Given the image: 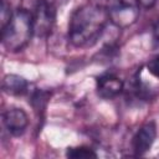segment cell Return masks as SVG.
<instances>
[{"instance_id": "cell-6", "label": "cell", "mask_w": 159, "mask_h": 159, "mask_svg": "<svg viewBox=\"0 0 159 159\" xmlns=\"http://www.w3.org/2000/svg\"><path fill=\"white\" fill-rule=\"evenodd\" d=\"M157 137V125L154 122H147L143 124L133 137L132 149L134 155H144L153 145Z\"/></svg>"}, {"instance_id": "cell-12", "label": "cell", "mask_w": 159, "mask_h": 159, "mask_svg": "<svg viewBox=\"0 0 159 159\" xmlns=\"http://www.w3.org/2000/svg\"><path fill=\"white\" fill-rule=\"evenodd\" d=\"M153 36L157 41H159V19L155 21V24L153 26Z\"/></svg>"}, {"instance_id": "cell-9", "label": "cell", "mask_w": 159, "mask_h": 159, "mask_svg": "<svg viewBox=\"0 0 159 159\" xmlns=\"http://www.w3.org/2000/svg\"><path fill=\"white\" fill-rule=\"evenodd\" d=\"M14 11H11V6L6 0H1V27L7 24Z\"/></svg>"}, {"instance_id": "cell-5", "label": "cell", "mask_w": 159, "mask_h": 159, "mask_svg": "<svg viewBox=\"0 0 159 159\" xmlns=\"http://www.w3.org/2000/svg\"><path fill=\"white\" fill-rule=\"evenodd\" d=\"M4 128L12 137H20L29 125V117L21 108H9L2 113Z\"/></svg>"}, {"instance_id": "cell-3", "label": "cell", "mask_w": 159, "mask_h": 159, "mask_svg": "<svg viewBox=\"0 0 159 159\" xmlns=\"http://www.w3.org/2000/svg\"><path fill=\"white\" fill-rule=\"evenodd\" d=\"M103 5L109 21L119 29L129 27L138 20L140 11L138 0H104Z\"/></svg>"}, {"instance_id": "cell-7", "label": "cell", "mask_w": 159, "mask_h": 159, "mask_svg": "<svg viewBox=\"0 0 159 159\" xmlns=\"http://www.w3.org/2000/svg\"><path fill=\"white\" fill-rule=\"evenodd\" d=\"M29 89V82L19 75H6L2 80V91L11 96H22Z\"/></svg>"}, {"instance_id": "cell-1", "label": "cell", "mask_w": 159, "mask_h": 159, "mask_svg": "<svg viewBox=\"0 0 159 159\" xmlns=\"http://www.w3.org/2000/svg\"><path fill=\"white\" fill-rule=\"evenodd\" d=\"M109 21L102 4H84L73 11L68 24V40L76 47H91L102 36Z\"/></svg>"}, {"instance_id": "cell-11", "label": "cell", "mask_w": 159, "mask_h": 159, "mask_svg": "<svg viewBox=\"0 0 159 159\" xmlns=\"http://www.w3.org/2000/svg\"><path fill=\"white\" fill-rule=\"evenodd\" d=\"M138 2H139L140 6H143L145 9H150V7H153L155 5L157 0H138Z\"/></svg>"}, {"instance_id": "cell-2", "label": "cell", "mask_w": 159, "mask_h": 159, "mask_svg": "<svg viewBox=\"0 0 159 159\" xmlns=\"http://www.w3.org/2000/svg\"><path fill=\"white\" fill-rule=\"evenodd\" d=\"M32 35V15L24 7L15 10L7 24L1 27V42L9 52L21 51L27 46Z\"/></svg>"}, {"instance_id": "cell-10", "label": "cell", "mask_w": 159, "mask_h": 159, "mask_svg": "<svg viewBox=\"0 0 159 159\" xmlns=\"http://www.w3.org/2000/svg\"><path fill=\"white\" fill-rule=\"evenodd\" d=\"M147 70H148V72H149L152 76H154L155 78L159 80V55L152 57V58L148 61V63H147Z\"/></svg>"}, {"instance_id": "cell-4", "label": "cell", "mask_w": 159, "mask_h": 159, "mask_svg": "<svg viewBox=\"0 0 159 159\" xmlns=\"http://www.w3.org/2000/svg\"><path fill=\"white\" fill-rule=\"evenodd\" d=\"M96 89L99 97L104 99H113L124 89V82L112 72L102 73L97 77Z\"/></svg>"}, {"instance_id": "cell-8", "label": "cell", "mask_w": 159, "mask_h": 159, "mask_svg": "<svg viewBox=\"0 0 159 159\" xmlns=\"http://www.w3.org/2000/svg\"><path fill=\"white\" fill-rule=\"evenodd\" d=\"M66 157L68 158H96L97 153L91 149L89 147L84 145H78V147H70L66 150Z\"/></svg>"}]
</instances>
